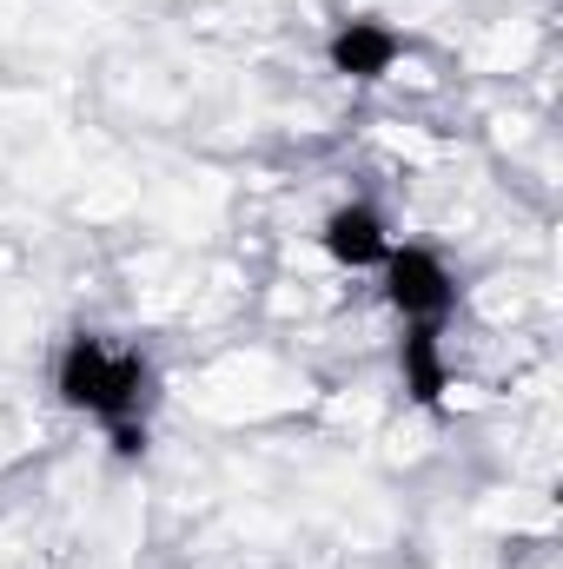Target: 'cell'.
<instances>
[{
  "label": "cell",
  "mask_w": 563,
  "mask_h": 569,
  "mask_svg": "<svg viewBox=\"0 0 563 569\" xmlns=\"http://www.w3.org/2000/svg\"><path fill=\"white\" fill-rule=\"evenodd\" d=\"M53 398L93 425H134L152 405V358L140 345H113L100 331H73L53 351Z\"/></svg>",
  "instance_id": "cell-1"
},
{
  "label": "cell",
  "mask_w": 563,
  "mask_h": 569,
  "mask_svg": "<svg viewBox=\"0 0 563 569\" xmlns=\"http://www.w3.org/2000/svg\"><path fill=\"white\" fill-rule=\"evenodd\" d=\"M378 279H385V305L405 325H451V311H457V272L444 266V252H431V246H392L385 266H378Z\"/></svg>",
  "instance_id": "cell-2"
},
{
  "label": "cell",
  "mask_w": 563,
  "mask_h": 569,
  "mask_svg": "<svg viewBox=\"0 0 563 569\" xmlns=\"http://www.w3.org/2000/svg\"><path fill=\"white\" fill-rule=\"evenodd\" d=\"M398 60H405V33H398L392 20H378V13H345V20L325 33V67H332L338 80H352V87L385 80Z\"/></svg>",
  "instance_id": "cell-3"
},
{
  "label": "cell",
  "mask_w": 563,
  "mask_h": 569,
  "mask_svg": "<svg viewBox=\"0 0 563 569\" xmlns=\"http://www.w3.org/2000/svg\"><path fill=\"white\" fill-rule=\"evenodd\" d=\"M392 246H398V239H392V226H385V212H378L372 199H345V206H332V212L318 219V252H325L338 272H378Z\"/></svg>",
  "instance_id": "cell-4"
},
{
  "label": "cell",
  "mask_w": 563,
  "mask_h": 569,
  "mask_svg": "<svg viewBox=\"0 0 563 569\" xmlns=\"http://www.w3.org/2000/svg\"><path fill=\"white\" fill-rule=\"evenodd\" d=\"M398 378H405V398L418 411H444V391H451L444 325H405V338H398Z\"/></svg>",
  "instance_id": "cell-5"
}]
</instances>
